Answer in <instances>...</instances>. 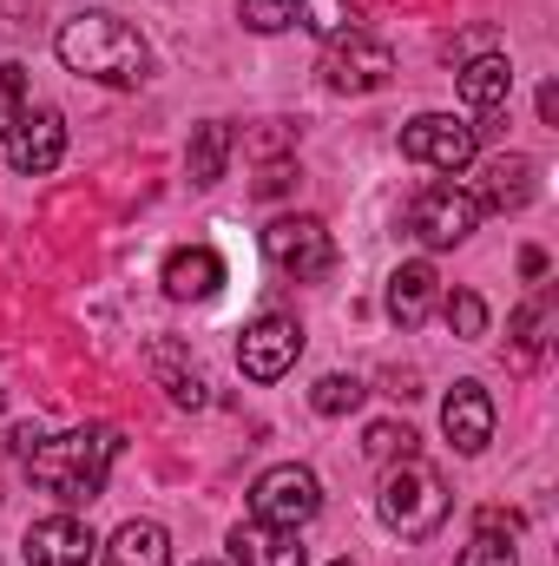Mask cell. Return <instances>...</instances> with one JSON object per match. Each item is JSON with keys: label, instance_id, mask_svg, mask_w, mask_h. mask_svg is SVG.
<instances>
[{"label": "cell", "instance_id": "6da1fadb", "mask_svg": "<svg viewBox=\"0 0 559 566\" xmlns=\"http://www.w3.org/2000/svg\"><path fill=\"white\" fill-rule=\"evenodd\" d=\"M119 428L93 422V428H66V434H27L20 468L40 494H53L60 507H93L106 494V474L119 461Z\"/></svg>", "mask_w": 559, "mask_h": 566}, {"label": "cell", "instance_id": "7a4b0ae2", "mask_svg": "<svg viewBox=\"0 0 559 566\" xmlns=\"http://www.w3.org/2000/svg\"><path fill=\"white\" fill-rule=\"evenodd\" d=\"M53 46H60L66 73L99 80V86H139L151 73V46L139 40V27H126L119 13H73Z\"/></svg>", "mask_w": 559, "mask_h": 566}, {"label": "cell", "instance_id": "3957f363", "mask_svg": "<svg viewBox=\"0 0 559 566\" xmlns=\"http://www.w3.org/2000/svg\"><path fill=\"white\" fill-rule=\"evenodd\" d=\"M376 514L402 541H434L447 527V514H454V494H447L441 468H428L421 454H409V461H389L382 494H376Z\"/></svg>", "mask_w": 559, "mask_h": 566}, {"label": "cell", "instance_id": "277c9868", "mask_svg": "<svg viewBox=\"0 0 559 566\" xmlns=\"http://www.w3.org/2000/svg\"><path fill=\"white\" fill-rule=\"evenodd\" d=\"M323 514V481L303 468V461H277L251 481V521H271V527H303Z\"/></svg>", "mask_w": 559, "mask_h": 566}, {"label": "cell", "instance_id": "5b68a950", "mask_svg": "<svg viewBox=\"0 0 559 566\" xmlns=\"http://www.w3.org/2000/svg\"><path fill=\"white\" fill-rule=\"evenodd\" d=\"M264 258L277 264L283 277L296 283H323L336 271V238H329V224L323 218H277L271 231H264Z\"/></svg>", "mask_w": 559, "mask_h": 566}, {"label": "cell", "instance_id": "8992f818", "mask_svg": "<svg viewBox=\"0 0 559 566\" xmlns=\"http://www.w3.org/2000/svg\"><path fill=\"white\" fill-rule=\"evenodd\" d=\"M481 205H474V191H461V185H428L415 191V205H409V238H421L428 251H454V244H467L474 231H481Z\"/></svg>", "mask_w": 559, "mask_h": 566}, {"label": "cell", "instance_id": "52a82bcc", "mask_svg": "<svg viewBox=\"0 0 559 566\" xmlns=\"http://www.w3.org/2000/svg\"><path fill=\"white\" fill-rule=\"evenodd\" d=\"M395 80V53L376 40V33H342V40H329V53H323V86L329 93H382Z\"/></svg>", "mask_w": 559, "mask_h": 566}, {"label": "cell", "instance_id": "ba28073f", "mask_svg": "<svg viewBox=\"0 0 559 566\" xmlns=\"http://www.w3.org/2000/svg\"><path fill=\"white\" fill-rule=\"evenodd\" d=\"M474 151H481V133L454 113H421L402 126V158H415L428 171H467Z\"/></svg>", "mask_w": 559, "mask_h": 566}, {"label": "cell", "instance_id": "9c48e42d", "mask_svg": "<svg viewBox=\"0 0 559 566\" xmlns=\"http://www.w3.org/2000/svg\"><path fill=\"white\" fill-rule=\"evenodd\" d=\"M0 145H7V158H13L20 178L60 171V158H66V119H60V106H27Z\"/></svg>", "mask_w": 559, "mask_h": 566}, {"label": "cell", "instance_id": "30bf717a", "mask_svg": "<svg viewBox=\"0 0 559 566\" xmlns=\"http://www.w3.org/2000/svg\"><path fill=\"white\" fill-rule=\"evenodd\" d=\"M296 356H303V329L289 316H257L244 329V343H238V369L251 382H283L296 369Z\"/></svg>", "mask_w": 559, "mask_h": 566}, {"label": "cell", "instance_id": "8fae6325", "mask_svg": "<svg viewBox=\"0 0 559 566\" xmlns=\"http://www.w3.org/2000/svg\"><path fill=\"white\" fill-rule=\"evenodd\" d=\"M20 547H27V566H86L99 554V541H93V527H86L80 514H46V521H33Z\"/></svg>", "mask_w": 559, "mask_h": 566}, {"label": "cell", "instance_id": "7c38bea8", "mask_svg": "<svg viewBox=\"0 0 559 566\" xmlns=\"http://www.w3.org/2000/svg\"><path fill=\"white\" fill-rule=\"evenodd\" d=\"M534 191H540V165L527 151H500V158L481 165V198L474 205L481 211H527Z\"/></svg>", "mask_w": 559, "mask_h": 566}, {"label": "cell", "instance_id": "4fadbf2b", "mask_svg": "<svg viewBox=\"0 0 559 566\" xmlns=\"http://www.w3.org/2000/svg\"><path fill=\"white\" fill-rule=\"evenodd\" d=\"M441 434L461 448V454H481L494 441V396L481 382H454L447 402H441Z\"/></svg>", "mask_w": 559, "mask_h": 566}, {"label": "cell", "instance_id": "5bb4252c", "mask_svg": "<svg viewBox=\"0 0 559 566\" xmlns=\"http://www.w3.org/2000/svg\"><path fill=\"white\" fill-rule=\"evenodd\" d=\"M231 560L238 566H309V547H303L296 527L238 521V527H231Z\"/></svg>", "mask_w": 559, "mask_h": 566}, {"label": "cell", "instance_id": "9a60e30c", "mask_svg": "<svg viewBox=\"0 0 559 566\" xmlns=\"http://www.w3.org/2000/svg\"><path fill=\"white\" fill-rule=\"evenodd\" d=\"M454 93H461V106H467L474 119H500L507 99H514V66H507L500 53H481V60H467V66L454 73Z\"/></svg>", "mask_w": 559, "mask_h": 566}, {"label": "cell", "instance_id": "2e32d148", "mask_svg": "<svg viewBox=\"0 0 559 566\" xmlns=\"http://www.w3.org/2000/svg\"><path fill=\"white\" fill-rule=\"evenodd\" d=\"M165 296L171 303H204V296H218V283H224V258L211 251V244H184V251H171L165 258Z\"/></svg>", "mask_w": 559, "mask_h": 566}, {"label": "cell", "instance_id": "e0dca14e", "mask_svg": "<svg viewBox=\"0 0 559 566\" xmlns=\"http://www.w3.org/2000/svg\"><path fill=\"white\" fill-rule=\"evenodd\" d=\"M434 296H441V277H434V264H428V258L402 264V271L389 277V290H382V303H389V316H395L402 329H421V323H428Z\"/></svg>", "mask_w": 559, "mask_h": 566}, {"label": "cell", "instance_id": "ac0fdd59", "mask_svg": "<svg viewBox=\"0 0 559 566\" xmlns=\"http://www.w3.org/2000/svg\"><path fill=\"white\" fill-rule=\"evenodd\" d=\"M106 566H171V534L158 521H126L106 541Z\"/></svg>", "mask_w": 559, "mask_h": 566}, {"label": "cell", "instance_id": "d6986e66", "mask_svg": "<svg viewBox=\"0 0 559 566\" xmlns=\"http://www.w3.org/2000/svg\"><path fill=\"white\" fill-rule=\"evenodd\" d=\"M145 363H151V376L165 382V396H171L178 409H204V402H211V382H204L198 369H184V363H178V343H151V356H145Z\"/></svg>", "mask_w": 559, "mask_h": 566}, {"label": "cell", "instance_id": "ffe728a7", "mask_svg": "<svg viewBox=\"0 0 559 566\" xmlns=\"http://www.w3.org/2000/svg\"><path fill=\"white\" fill-rule=\"evenodd\" d=\"M231 126L224 119H204L198 133H191V151H184V165H191V185H218L224 178V165H231Z\"/></svg>", "mask_w": 559, "mask_h": 566}, {"label": "cell", "instance_id": "44dd1931", "mask_svg": "<svg viewBox=\"0 0 559 566\" xmlns=\"http://www.w3.org/2000/svg\"><path fill=\"white\" fill-rule=\"evenodd\" d=\"M296 20H303L316 40H342V33H356V27H362L356 0H296Z\"/></svg>", "mask_w": 559, "mask_h": 566}, {"label": "cell", "instance_id": "7402d4cb", "mask_svg": "<svg viewBox=\"0 0 559 566\" xmlns=\"http://www.w3.org/2000/svg\"><path fill=\"white\" fill-rule=\"evenodd\" d=\"M547 323H553V296L540 290L534 303L514 310V349H520V356H540V349H547Z\"/></svg>", "mask_w": 559, "mask_h": 566}, {"label": "cell", "instance_id": "603a6c76", "mask_svg": "<svg viewBox=\"0 0 559 566\" xmlns=\"http://www.w3.org/2000/svg\"><path fill=\"white\" fill-rule=\"evenodd\" d=\"M362 454H369V461H382V468H389V461H409V454H415V428H409V422H369Z\"/></svg>", "mask_w": 559, "mask_h": 566}, {"label": "cell", "instance_id": "cb8c5ba5", "mask_svg": "<svg viewBox=\"0 0 559 566\" xmlns=\"http://www.w3.org/2000/svg\"><path fill=\"white\" fill-rule=\"evenodd\" d=\"M362 396H369V389H362L356 376H323V382L309 389V409H316V416H349V409H362Z\"/></svg>", "mask_w": 559, "mask_h": 566}, {"label": "cell", "instance_id": "d4e9b609", "mask_svg": "<svg viewBox=\"0 0 559 566\" xmlns=\"http://www.w3.org/2000/svg\"><path fill=\"white\" fill-rule=\"evenodd\" d=\"M447 329L467 336V343H481V336H487V303H481L474 290H454V296H447Z\"/></svg>", "mask_w": 559, "mask_h": 566}, {"label": "cell", "instance_id": "484cf974", "mask_svg": "<svg viewBox=\"0 0 559 566\" xmlns=\"http://www.w3.org/2000/svg\"><path fill=\"white\" fill-rule=\"evenodd\" d=\"M238 13H244L251 33H283V27H296V0H238Z\"/></svg>", "mask_w": 559, "mask_h": 566}, {"label": "cell", "instance_id": "4316f807", "mask_svg": "<svg viewBox=\"0 0 559 566\" xmlns=\"http://www.w3.org/2000/svg\"><path fill=\"white\" fill-rule=\"evenodd\" d=\"M27 113V66H13V60H0V139L13 133V119Z\"/></svg>", "mask_w": 559, "mask_h": 566}, {"label": "cell", "instance_id": "83f0119b", "mask_svg": "<svg viewBox=\"0 0 559 566\" xmlns=\"http://www.w3.org/2000/svg\"><path fill=\"white\" fill-rule=\"evenodd\" d=\"M454 566H520V560H514V541H507V534H474L467 554Z\"/></svg>", "mask_w": 559, "mask_h": 566}, {"label": "cell", "instance_id": "f1b7e54d", "mask_svg": "<svg viewBox=\"0 0 559 566\" xmlns=\"http://www.w3.org/2000/svg\"><path fill=\"white\" fill-rule=\"evenodd\" d=\"M474 534H507V541H514V534H520V514H514V507H481V514H474Z\"/></svg>", "mask_w": 559, "mask_h": 566}, {"label": "cell", "instance_id": "f546056e", "mask_svg": "<svg viewBox=\"0 0 559 566\" xmlns=\"http://www.w3.org/2000/svg\"><path fill=\"white\" fill-rule=\"evenodd\" d=\"M540 119H547V126H559V86H553V80L540 86Z\"/></svg>", "mask_w": 559, "mask_h": 566}, {"label": "cell", "instance_id": "4dcf8cb0", "mask_svg": "<svg viewBox=\"0 0 559 566\" xmlns=\"http://www.w3.org/2000/svg\"><path fill=\"white\" fill-rule=\"evenodd\" d=\"M520 277H547V251H520Z\"/></svg>", "mask_w": 559, "mask_h": 566}, {"label": "cell", "instance_id": "1f68e13d", "mask_svg": "<svg viewBox=\"0 0 559 566\" xmlns=\"http://www.w3.org/2000/svg\"><path fill=\"white\" fill-rule=\"evenodd\" d=\"M336 566H356V560H336Z\"/></svg>", "mask_w": 559, "mask_h": 566}, {"label": "cell", "instance_id": "d6a6232c", "mask_svg": "<svg viewBox=\"0 0 559 566\" xmlns=\"http://www.w3.org/2000/svg\"><path fill=\"white\" fill-rule=\"evenodd\" d=\"M198 566H204V560H198Z\"/></svg>", "mask_w": 559, "mask_h": 566}]
</instances>
